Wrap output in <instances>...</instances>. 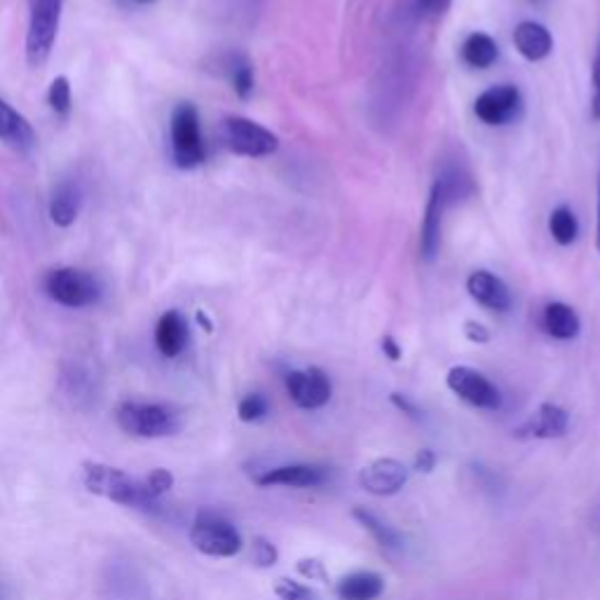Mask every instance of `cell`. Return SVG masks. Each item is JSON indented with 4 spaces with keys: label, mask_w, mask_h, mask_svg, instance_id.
Masks as SVG:
<instances>
[{
    "label": "cell",
    "mask_w": 600,
    "mask_h": 600,
    "mask_svg": "<svg viewBox=\"0 0 600 600\" xmlns=\"http://www.w3.org/2000/svg\"><path fill=\"white\" fill-rule=\"evenodd\" d=\"M82 470H85V488L92 495H102L115 505L131 507V509L150 511L158 507L160 497L150 493L146 481L131 478L123 470H115V466L104 462H85L82 464Z\"/></svg>",
    "instance_id": "1"
},
{
    "label": "cell",
    "mask_w": 600,
    "mask_h": 600,
    "mask_svg": "<svg viewBox=\"0 0 600 600\" xmlns=\"http://www.w3.org/2000/svg\"><path fill=\"white\" fill-rule=\"evenodd\" d=\"M115 423L123 431L139 439L172 437L181 429V418L172 406L125 402L115 408Z\"/></svg>",
    "instance_id": "2"
},
{
    "label": "cell",
    "mask_w": 600,
    "mask_h": 600,
    "mask_svg": "<svg viewBox=\"0 0 600 600\" xmlns=\"http://www.w3.org/2000/svg\"><path fill=\"white\" fill-rule=\"evenodd\" d=\"M64 0H28V31H26V61L33 69L43 66L59 33Z\"/></svg>",
    "instance_id": "3"
},
{
    "label": "cell",
    "mask_w": 600,
    "mask_h": 600,
    "mask_svg": "<svg viewBox=\"0 0 600 600\" xmlns=\"http://www.w3.org/2000/svg\"><path fill=\"white\" fill-rule=\"evenodd\" d=\"M43 289L55 303L73 310L96 305L102 298V281L80 268L49 270L43 279Z\"/></svg>",
    "instance_id": "4"
},
{
    "label": "cell",
    "mask_w": 600,
    "mask_h": 600,
    "mask_svg": "<svg viewBox=\"0 0 600 600\" xmlns=\"http://www.w3.org/2000/svg\"><path fill=\"white\" fill-rule=\"evenodd\" d=\"M191 542L199 554L214 558H232L242 552L240 530L216 511H199L191 528Z\"/></svg>",
    "instance_id": "5"
},
{
    "label": "cell",
    "mask_w": 600,
    "mask_h": 600,
    "mask_svg": "<svg viewBox=\"0 0 600 600\" xmlns=\"http://www.w3.org/2000/svg\"><path fill=\"white\" fill-rule=\"evenodd\" d=\"M172 160L178 170H195L207 160L199 113L191 102H183L172 113Z\"/></svg>",
    "instance_id": "6"
},
{
    "label": "cell",
    "mask_w": 600,
    "mask_h": 600,
    "mask_svg": "<svg viewBox=\"0 0 600 600\" xmlns=\"http://www.w3.org/2000/svg\"><path fill=\"white\" fill-rule=\"evenodd\" d=\"M221 139L232 153L244 158H265L279 148V139L270 129L240 115H230L221 123Z\"/></svg>",
    "instance_id": "7"
},
{
    "label": "cell",
    "mask_w": 600,
    "mask_h": 600,
    "mask_svg": "<svg viewBox=\"0 0 600 600\" xmlns=\"http://www.w3.org/2000/svg\"><path fill=\"white\" fill-rule=\"evenodd\" d=\"M458 197V174H443L437 178L435 188L429 193L425 219H423V235H420V252L425 261H435L441 246V221L448 203Z\"/></svg>",
    "instance_id": "8"
},
{
    "label": "cell",
    "mask_w": 600,
    "mask_h": 600,
    "mask_svg": "<svg viewBox=\"0 0 600 600\" xmlns=\"http://www.w3.org/2000/svg\"><path fill=\"white\" fill-rule=\"evenodd\" d=\"M446 382L450 392L474 408L495 411L503 406V394H499V390L486 376L478 373L476 369H470V366H455V369H450Z\"/></svg>",
    "instance_id": "9"
},
{
    "label": "cell",
    "mask_w": 600,
    "mask_h": 600,
    "mask_svg": "<svg viewBox=\"0 0 600 600\" xmlns=\"http://www.w3.org/2000/svg\"><path fill=\"white\" fill-rule=\"evenodd\" d=\"M521 108L523 96L514 85H495L483 92L474 104L476 118L486 125H507L519 118Z\"/></svg>",
    "instance_id": "10"
},
{
    "label": "cell",
    "mask_w": 600,
    "mask_h": 600,
    "mask_svg": "<svg viewBox=\"0 0 600 600\" xmlns=\"http://www.w3.org/2000/svg\"><path fill=\"white\" fill-rule=\"evenodd\" d=\"M287 392L298 408L314 411L331 402L333 388H331L328 376L322 369L310 366V369L291 371L287 376Z\"/></svg>",
    "instance_id": "11"
},
{
    "label": "cell",
    "mask_w": 600,
    "mask_h": 600,
    "mask_svg": "<svg viewBox=\"0 0 600 600\" xmlns=\"http://www.w3.org/2000/svg\"><path fill=\"white\" fill-rule=\"evenodd\" d=\"M408 470L394 458H378L359 472V486L376 497L396 495L406 486Z\"/></svg>",
    "instance_id": "12"
},
{
    "label": "cell",
    "mask_w": 600,
    "mask_h": 600,
    "mask_svg": "<svg viewBox=\"0 0 600 600\" xmlns=\"http://www.w3.org/2000/svg\"><path fill=\"white\" fill-rule=\"evenodd\" d=\"M570 427V415L556 404H542L530 418L514 429L519 439H561Z\"/></svg>",
    "instance_id": "13"
},
{
    "label": "cell",
    "mask_w": 600,
    "mask_h": 600,
    "mask_svg": "<svg viewBox=\"0 0 600 600\" xmlns=\"http://www.w3.org/2000/svg\"><path fill=\"white\" fill-rule=\"evenodd\" d=\"M328 478L324 466L316 464H281L275 470H268L265 474L256 476V483L261 488L285 486V488H314L322 486Z\"/></svg>",
    "instance_id": "14"
},
{
    "label": "cell",
    "mask_w": 600,
    "mask_h": 600,
    "mask_svg": "<svg viewBox=\"0 0 600 600\" xmlns=\"http://www.w3.org/2000/svg\"><path fill=\"white\" fill-rule=\"evenodd\" d=\"M0 141L16 150V153H31L38 146L36 129L5 99H0Z\"/></svg>",
    "instance_id": "15"
},
{
    "label": "cell",
    "mask_w": 600,
    "mask_h": 600,
    "mask_svg": "<svg viewBox=\"0 0 600 600\" xmlns=\"http://www.w3.org/2000/svg\"><path fill=\"white\" fill-rule=\"evenodd\" d=\"M188 341H191V328H188L186 316H183L178 310H166L155 326V345L160 349V355L166 359H174L188 347Z\"/></svg>",
    "instance_id": "16"
},
{
    "label": "cell",
    "mask_w": 600,
    "mask_h": 600,
    "mask_svg": "<svg viewBox=\"0 0 600 600\" xmlns=\"http://www.w3.org/2000/svg\"><path fill=\"white\" fill-rule=\"evenodd\" d=\"M466 291L483 308L495 312H507L511 308V293L503 279L488 270H476L466 279Z\"/></svg>",
    "instance_id": "17"
},
{
    "label": "cell",
    "mask_w": 600,
    "mask_h": 600,
    "mask_svg": "<svg viewBox=\"0 0 600 600\" xmlns=\"http://www.w3.org/2000/svg\"><path fill=\"white\" fill-rule=\"evenodd\" d=\"M514 45L528 61H542L552 55V33L538 22H523L514 31Z\"/></svg>",
    "instance_id": "18"
},
{
    "label": "cell",
    "mask_w": 600,
    "mask_h": 600,
    "mask_svg": "<svg viewBox=\"0 0 600 600\" xmlns=\"http://www.w3.org/2000/svg\"><path fill=\"white\" fill-rule=\"evenodd\" d=\"M82 203V193L78 183L73 181H61L55 186L53 195H49V219L59 228H71L78 219Z\"/></svg>",
    "instance_id": "19"
},
{
    "label": "cell",
    "mask_w": 600,
    "mask_h": 600,
    "mask_svg": "<svg viewBox=\"0 0 600 600\" xmlns=\"http://www.w3.org/2000/svg\"><path fill=\"white\" fill-rule=\"evenodd\" d=\"M382 591H385V579L371 570L345 575L336 585V596L341 600H378Z\"/></svg>",
    "instance_id": "20"
},
{
    "label": "cell",
    "mask_w": 600,
    "mask_h": 600,
    "mask_svg": "<svg viewBox=\"0 0 600 600\" xmlns=\"http://www.w3.org/2000/svg\"><path fill=\"white\" fill-rule=\"evenodd\" d=\"M542 326L556 341H573L579 336V314L565 303H549L542 314Z\"/></svg>",
    "instance_id": "21"
},
{
    "label": "cell",
    "mask_w": 600,
    "mask_h": 600,
    "mask_svg": "<svg viewBox=\"0 0 600 600\" xmlns=\"http://www.w3.org/2000/svg\"><path fill=\"white\" fill-rule=\"evenodd\" d=\"M497 43L486 33H472L462 45V59L474 69H488L497 61Z\"/></svg>",
    "instance_id": "22"
},
{
    "label": "cell",
    "mask_w": 600,
    "mask_h": 600,
    "mask_svg": "<svg viewBox=\"0 0 600 600\" xmlns=\"http://www.w3.org/2000/svg\"><path fill=\"white\" fill-rule=\"evenodd\" d=\"M353 516L359 521V526H361L364 530H369V532H371L373 540H376L380 546H385V549H402V546H404L402 535H399V532H396L394 528H390V526L382 523V521L378 519V516L371 514L369 509L357 507V509L353 511Z\"/></svg>",
    "instance_id": "23"
},
{
    "label": "cell",
    "mask_w": 600,
    "mask_h": 600,
    "mask_svg": "<svg viewBox=\"0 0 600 600\" xmlns=\"http://www.w3.org/2000/svg\"><path fill=\"white\" fill-rule=\"evenodd\" d=\"M549 232H552L554 240L563 246H568L577 240L579 223L577 216L570 207H558L552 211V219H549Z\"/></svg>",
    "instance_id": "24"
},
{
    "label": "cell",
    "mask_w": 600,
    "mask_h": 600,
    "mask_svg": "<svg viewBox=\"0 0 600 600\" xmlns=\"http://www.w3.org/2000/svg\"><path fill=\"white\" fill-rule=\"evenodd\" d=\"M47 104L55 111L59 118H69L71 106H73V92H71V82L66 76H59L53 80L47 92Z\"/></svg>",
    "instance_id": "25"
},
{
    "label": "cell",
    "mask_w": 600,
    "mask_h": 600,
    "mask_svg": "<svg viewBox=\"0 0 600 600\" xmlns=\"http://www.w3.org/2000/svg\"><path fill=\"white\" fill-rule=\"evenodd\" d=\"M230 82H232V90H235V94L240 99H249L254 92V71H252V64H249L244 57H232L230 59Z\"/></svg>",
    "instance_id": "26"
},
{
    "label": "cell",
    "mask_w": 600,
    "mask_h": 600,
    "mask_svg": "<svg viewBox=\"0 0 600 600\" xmlns=\"http://www.w3.org/2000/svg\"><path fill=\"white\" fill-rule=\"evenodd\" d=\"M268 411H270L268 399H265L258 392L246 394L240 402V406H238V415H240L242 423H258V420L265 418V415H268Z\"/></svg>",
    "instance_id": "27"
},
{
    "label": "cell",
    "mask_w": 600,
    "mask_h": 600,
    "mask_svg": "<svg viewBox=\"0 0 600 600\" xmlns=\"http://www.w3.org/2000/svg\"><path fill=\"white\" fill-rule=\"evenodd\" d=\"M275 596H277L279 600H316V593H314L310 587L300 585V581L287 579V577L277 579Z\"/></svg>",
    "instance_id": "28"
},
{
    "label": "cell",
    "mask_w": 600,
    "mask_h": 600,
    "mask_svg": "<svg viewBox=\"0 0 600 600\" xmlns=\"http://www.w3.org/2000/svg\"><path fill=\"white\" fill-rule=\"evenodd\" d=\"M252 561H254V565H258V568H275L277 561H279L277 546L270 540H265V538H254V542H252Z\"/></svg>",
    "instance_id": "29"
},
{
    "label": "cell",
    "mask_w": 600,
    "mask_h": 600,
    "mask_svg": "<svg viewBox=\"0 0 600 600\" xmlns=\"http://www.w3.org/2000/svg\"><path fill=\"white\" fill-rule=\"evenodd\" d=\"M296 570H298L300 577L308 579V581H322V585H326V581H328L326 565L320 558H300L296 563Z\"/></svg>",
    "instance_id": "30"
},
{
    "label": "cell",
    "mask_w": 600,
    "mask_h": 600,
    "mask_svg": "<svg viewBox=\"0 0 600 600\" xmlns=\"http://www.w3.org/2000/svg\"><path fill=\"white\" fill-rule=\"evenodd\" d=\"M146 486L150 488V493H153L155 497H162L164 493H170L174 488V476H172V472H166V470H155V472L148 474Z\"/></svg>",
    "instance_id": "31"
},
{
    "label": "cell",
    "mask_w": 600,
    "mask_h": 600,
    "mask_svg": "<svg viewBox=\"0 0 600 600\" xmlns=\"http://www.w3.org/2000/svg\"><path fill=\"white\" fill-rule=\"evenodd\" d=\"M591 85H593V94H591V115L596 120H600V41H598V49H596V59H593V71H591Z\"/></svg>",
    "instance_id": "32"
},
{
    "label": "cell",
    "mask_w": 600,
    "mask_h": 600,
    "mask_svg": "<svg viewBox=\"0 0 600 600\" xmlns=\"http://www.w3.org/2000/svg\"><path fill=\"white\" fill-rule=\"evenodd\" d=\"M435 466H437L435 450H429V448L418 450V455H415V472L431 474V472H435Z\"/></svg>",
    "instance_id": "33"
},
{
    "label": "cell",
    "mask_w": 600,
    "mask_h": 600,
    "mask_svg": "<svg viewBox=\"0 0 600 600\" xmlns=\"http://www.w3.org/2000/svg\"><path fill=\"white\" fill-rule=\"evenodd\" d=\"M464 336L470 338L472 343H481V345L491 341L488 328L483 326V324H478V322H466V326H464Z\"/></svg>",
    "instance_id": "34"
},
{
    "label": "cell",
    "mask_w": 600,
    "mask_h": 600,
    "mask_svg": "<svg viewBox=\"0 0 600 600\" xmlns=\"http://www.w3.org/2000/svg\"><path fill=\"white\" fill-rule=\"evenodd\" d=\"M418 5L425 14H443L450 5V0H418Z\"/></svg>",
    "instance_id": "35"
},
{
    "label": "cell",
    "mask_w": 600,
    "mask_h": 600,
    "mask_svg": "<svg viewBox=\"0 0 600 600\" xmlns=\"http://www.w3.org/2000/svg\"><path fill=\"white\" fill-rule=\"evenodd\" d=\"M392 404H394L399 411H404L406 415H411V418H420V411L415 408L406 396H402V394H392Z\"/></svg>",
    "instance_id": "36"
},
{
    "label": "cell",
    "mask_w": 600,
    "mask_h": 600,
    "mask_svg": "<svg viewBox=\"0 0 600 600\" xmlns=\"http://www.w3.org/2000/svg\"><path fill=\"white\" fill-rule=\"evenodd\" d=\"M382 353H385L392 361H399V359H402V349H399V345L394 343V338H392V336H385V338H382Z\"/></svg>",
    "instance_id": "37"
},
{
    "label": "cell",
    "mask_w": 600,
    "mask_h": 600,
    "mask_svg": "<svg viewBox=\"0 0 600 600\" xmlns=\"http://www.w3.org/2000/svg\"><path fill=\"white\" fill-rule=\"evenodd\" d=\"M598 252H600V176H598Z\"/></svg>",
    "instance_id": "38"
},
{
    "label": "cell",
    "mask_w": 600,
    "mask_h": 600,
    "mask_svg": "<svg viewBox=\"0 0 600 600\" xmlns=\"http://www.w3.org/2000/svg\"><path fill=\"white\" fill-rule=\"evenodd\" d=\"M141 3H148V0H141Z\"/></svg>",
    "instance_id": "39"
},
{
    "label": "cell",
    "mask_w": 600,
    "mask_h": 600,
    "mask_svg": "<svg viewBox=\"0 0 600 600\" xmlns=\"http://www.w3.org/2000/svg\"><path fill=\"white\" fill-rule=\"evenodd\" d=\"M535 3H538V0H535Z\"/></svg>",
    "instance_id": "40"
}]
</instances>
